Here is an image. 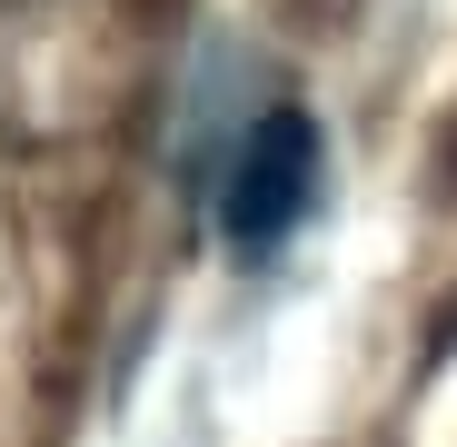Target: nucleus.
Listing matches in <instances>:
<instances>
[{
  "label": "nucleus",
  "mask_w": 457,
  "mask_h": 447,
  "mask_svg": "<svg viewBox=\"0 0 457 447\" xmlns=\"http://www.w3.org/2000/svg\"><path fill=\"white\" fill-rule=\"evenodd\" d=\"M309 199H319V129H309V110H259L239 129V149L219 160V229L239 249H278Z\"/></svg>",
  "instance_id": "f257e3e1"
}]
</instances>
